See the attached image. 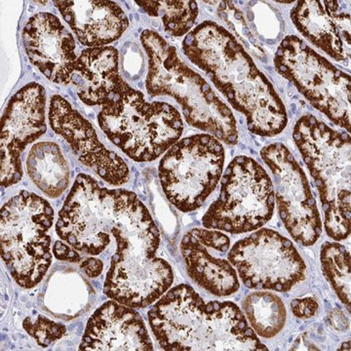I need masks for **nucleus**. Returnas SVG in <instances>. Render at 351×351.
I'll use <instances>...</instances> for the list:
<instances>
[{"label":"nucleus","mask_w":351,"mask_h":351,"mask_svg":"<svg viewBox=\"0 0 351 351\" xmlns=\"http://www.w3.org/2000/svg\"><path fill=\"white\" fill-rule=\"evenodd\" d=\"M80 350H154L144 320L133 307L108 301L88 321Z\"/></svg>","instance_id":"obj_19"},{"label":"nucleus","mask_w":351,"mask_h":351,"mask_svg":"<svg viewBox=\"0 0 351 351\" xmlns=\"http://www.w3.org/2000/svg\"><path fill=\"white\" fill-rule=\"evenodd\" d=\"M45 108V89L36 82L25 85L7 104L1 119L2 188L22 179L23 152L47 130Z\"/></svg>","instance_id":"obj_14"},{"label":"nucleus","mask_w":351,"mask_h":351,"mask_svg":"<svg viewBox=\"0 0 351 351\" xmlns=\"http://www.w3.org/2000/svg\"><path fill=\"white\" fill-rule=\"evenodd\" d=\"M141 41L149 57L145 87L149 96L172 97L181 105L189 125L226 144H237V120L209 83L182 62L174 46L156 32L145 29Z\"/></svg>","instance_id":"obj_4"},{"label":"nucleus","mask_w":351,"mask_h":351,"mask_svg":"<svg viewBox=\"0 0 351 351\" xmlns=\"http://www.w3.org/2000/svg\"><path fill=\"white\" fill-rule=\"evenodd\" d=\"M243 308L252 329L262 338H274L285 325V306L272 293H252L244 300Z\"/></svg>","instance_id":"obj_23"},{"label":"nucleus","mask_w":351,"mask_h":351,"mask_svg":"<svg viewBox=\"0 0 351 351\" xmlns=\"http://www.w3.org/2000/svg\"><path fill=\"white\" fill-rule=\"evenodd\" d=\"M323 274L339 300L350 308V254L336 242H326L321 247Z\"/></svg>","instance_id":"obj_25"},{"label":"nucleus","mask_w":351,"mask_h":351,"mask_svg":"<svg viewBox=\"0 0 351 351\" xmlns=\"http://www.w3.org/2000/svg\"><path fill=\"white\" fill-rule=\"evenodd\" d=\"M274 189L255 159L237 156L221 179V193L202 219L208 230L239 234L262 228L272 218Z\"/></svg>","instance_id":"obj_9"},{"label":"nucleus","mask_w":351,"mask_h":351,"mask_svg":"<svg viewBox=\"0 0 351 351\" xmlns=\"http://www.w3.org/2000/svg\"><path fill=\"white\" fill-rule=\"evenodd\" d=\"M112 232L117 248L110 258L104 292L110 300L133 308L151 306L167 292L174 274L169 263L157 255L160 233L135 193Z\"/></svg>","instance_id":"obj_3"},{"label":"nucleus","mask_w":351,"mask_h":351,"mask_svg":"<svg viewBox=\"0 0 351 351\" xmlns=\"http://www.w3.org/2000/svg\"><path fill=\"white\" fill-rule=\"evenodd\" d=\"M53 254L57 260L61 261V262L73 263H77V265L82 263L80 253L63 240L55 242V245L53 246Z\"/></svg>","instance_id":"obj_28"},{"label":"nucleus","mask_w":351,"mask_h":351,"mask_svg":"<svg viewBox=\"0 0 351 351\" xmlns=\"http://www.w3.org/2000/svg\"><path fill=\"white\" fill-rule=\"evenodd\" d=\"M225 165V149L213 136H191L168 149L159 163V179L166 197L180 211H195L218 186Z\"/></svg>","instance_id":"obj_11"},{"label":"nucleus","mask_w":351,"mask_h":351,"mask_svg":"<svg viewBox=\"0 0 351 351\" xmlns=\"http://www.w3.org/2000/svg\"><path fill=\"white\" fill-rule=\"evenodd\" d=\"M145 13L162 20L164 29L170 36H180L189 34L197 18L198 5L195 1H147L137 0Z\"/></svg>","instance_id":"obj_24"},{"label":"nucleus","mask_w":351,"mask_h":351,"mask_svg":"<svg viewBox=\"0 0 351 351\" xmlns=\"http://www.w3.org/2000/svg\"><path fill=\"white\" fill-rule=\"evenodd\" d=\"M53 221L49 202L29 191H21L2 207L1 257L21 287L38 285L49 269Z\"/></svg>","instance_id":"obj_7"},{"label":"nucleus","mask_w":351,"mask_h":351,"mask_svg":"<svg viewBox=\"0 0 351 351\" xmlns=\"http://www.w3.org/2000/svg\"><path fill=\"white\" fill-rule=\"evenodd\" d=\"M164 350H267L230 302H209L186 284L176 286L147 313Z\"/></svg>","instance_id":"obj_2"},{"label":"nucleus","mask_w":351,"mask_h":351,"mask_svg":"<svg viewBox=\"0 0 351 351\" xmlns=\"http://www.w3.org/2000/svg\"><path fill=\"white\" fill-rule=\"evenodd\" d=\"M98 121L113 144L137 162L156 160L184 130L174 107L163 101L149 103L131 86L103 106Z\"/></svg>","instance_id":"obj_6"},{"label":"nucleus","mask_w":351,"mask_h":351,"mask_svg":"<svg viewBox=\"0 0 351 351\" xmlns=\"http://www.w3.org/2000/svg\"><path fill=\"white\" fill-rule=\"evenodd\" d=\"M261 156L271 171L278 213L286 230L297 243L311 246L320 237L322 221L304 170L280 143L263 147Z\"/></svg>","instance_id":"obj_13"},{"label":"nucleus","mask_w":351,"mask_h":351,"mask_svg":"<svg viewBox=\"0 0 351 351\" xmlns=\"http://www.w3.org/2000/svg\"><path fill=\"white\" fill-rule=\"evenodd\" d=\"M291 19L304 38L332 59L350 60V2L298 1Z\"/></svg>","instance_id":"obj_18"},{"label":"nucleus","mask_w":351,"mask_h":351,"mask_svg":"<svg viewBox=\"0 0 351 351\" xmlns=\"http://www.w3.org/2000/svg\"><path fill=\"white\" fill-rule=\"evenodd\" d=\"M27 56L50 82L69 84L77 57L73 34L56 16L39 13L32 16L23 32Z\"/></svg>","instance_id":"obj_17"},{"label":"nucleus","mask_w":351,"mask_h":351,"mask_svg":"<svg viewBox=\"0 0 351 351\" xmlns=\"http://www.w3.org/2000/svg\"><path fill=\"white\" fill-rule=\"evenodd\" d=\"M277 71L293 83L314 108L350 131V76L309 47L289 36L274 57Z\"/></svg>","instance_id":"obj_10"},{"label":"nucleus","mask_w":351,"mask_h":351,"mask_svg":"<svg viewBox=\"0 0 351 351\" xmlns=\"http://www.w3.org/2000/svg\"><path fill=\"white\" fill-rule=\"evenodd\" d=\"M132 193L101 188L90 176L78 175L59 212L58 237L80 253L82 263L86 258L101 260L114 239L113 226Z\"/></svg>","instance_id":"obj_8"},{"label":"nucleus","mask_w":351,"mask_h":351,"mask_svg":"<svg viewBox=\"0 0 351 351\" xmlns=\"http://www.w3.org/2000/svg\"><path fill=\"white\" fill-rule=\"evenodd\" d=\"M78 97L88 106H105L130 87L119 71V52L112 46L89 48L76 60L71 76Z\"/></svg>","instance_id":"obj_20"},{"label":"nucleus","mask_w":351,"mask_h":351,"mask_svg":"<svg viewBox=\"0 0 351 351\" xmlns=\"http://www.w3.org/2000/svg\"><path fill=\"white\" fill-rule=\"evenodd\" d=\"M230 240L225 233L193 228L184 234L181 252L189 277L217 297L234 294L240 287L237 270L228 261Z\"/></svg>","instance_id":"obj_16"},{"label":"nucleus","mask_w":351,"mask_h":351,"mask_svg":"<svg viewBox=\"0 0 351 351\" xmlns=\"http://www.w3.org/2000/svg\"><path fill=\"white\" fill-rule=\"evenodd\" d=\"M228 261L246 287L288 292L306 276V265L290 240L262 228L239 240L228 252Z\"/></svg>","instance_id":"obj_12"},{"label":"nucleus","mask_w":351,"mask_h":351,"mask_svg":"<svg viewBox=\"0 0 351 351\" xmlns=\"http://www.w3.org/2000/svg\"><path fill=\"white\" fill-rule=\"evenodd\" d=\"M23 326H24L25 332L43 348H47L51 343L63 338L64 335L66 332V328L64 325L53 322L41 315L25 318Z\"/></svg>","instance_id":"obj_26"},{"label":"nucleus","mask_w":351,"mask_h":351,"mask_svg":"<svg viewBox=\"0 0 351 351\" xmlns=\"http://www.w3.org/2000/svg\"><path fill=\"white\" fill-rule=\"evenodd\" d=\"M318 302L313 298H304V299H295L291 302V309L295 317L301 319H308L313 317L317 313Z\"/></svg>","instance_id":"obj_27"},{"label":"nucleus","mask_w":351,"mask_h":351,"mask_svg":"<svg viewBox=\"0 0 351 351\" xmlns=\"http://www.w3.org/2000/svg\"><path fill=\"white\" fill-rule=\"evenodd\" d=\"M55 6L83 45L103 47L117 40L128 27V18L112 1H54Z\"/></svg>","instance_id":"obj_21"},{"label":"nucleus","mask_w":351,"mask_h":351,"mask_svg":"<svg viewBox=\"0 0 351 351\" xmlns=\"http://www.w3.org/2000/svg\"><path fill=\"white\" fill-rule=\"evenodd\" d=\"M48 117L52 130L66 141L78 160L104 181L112 186L129 181L130 171L123 159L101 144L92 124L66 99L59 95L51 98Z\"/></svg>","instance_id":"obj_15"},{"label":"nucleus","mask_w":351,"mask_h":351,"mask_svg":"<svg viewBox=\"0 0 351 351\" xmlns=\"http://www.w3.org/2000/svg\"><path fill=\"white\" fill-rule=\"evenodd\" d=\"M27 171L32 181L48 197H59L68 189V162L55 143L34 145L27 158Z\"/></svg>","instance_id":"obj_22"},{"label":"nucleus","mask_w":351,"mask_h":351,"mask_svg":"<svg viewBox=\"0 0 351 351\" xmlns=\"http://www.w3.org/2000/svg\"><path fill=\"white\" fill-rule=\"evenodd\" d=\"M295 145L315 182L325 230L335 240L350 234V137L311 114L298 120Z\"/></svg>","instance_id":"obj_5"},{"label":"nucleus","mask_w":351,"mask_h":351,"mask_svg":"<svg viewBox=\"0 0 351 351\" xmlns=\"http://www.w3.org/2000/svg\"><path fill=\"white\" fill-rule=\"evenodd\" d=\"M182 49L204 71L233 108L246 117L254 134L274 137L287 126L285 106L269 80L237 38L206 21L189 32Z\"/></svg>","instance_id":"obj_1"}]
</instances>
